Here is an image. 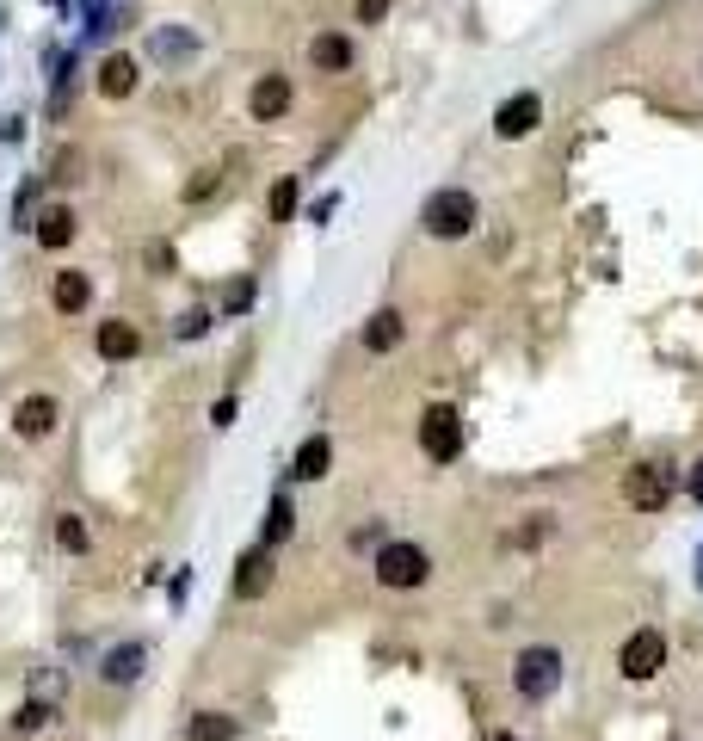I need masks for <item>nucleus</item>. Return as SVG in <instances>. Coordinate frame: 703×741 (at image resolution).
<instances>
[{"mask_svg":"<svg viewBox=\"0 0 703 741\" xmlns=\"http://www.w3.org/2000/svg\"><path fill=\"white\" fill-rule=\"evenodd\" d=\"M50 723H56V704H44V698L19 704V717H13V729H19V735H31V729H50Z\"/></svg>","mask_w":703,"mask_h":741,"instance_id":"nucleus-22","label":"nucleus"},{"mask_svg":"<svg viewBox=\"0 0 703 741\" xmlns=\"http://www.w3.org/2000/svg\"><path fill=\"white\" fill-rule=\"evenodd\" d=\"M389 13V0H358V25H377Z\"/></svg>","mask_w":703,"mask_h":741,"instance_id":"nucleus-26","label":"nucleus"},{"mask_svg":"<svg viewBox=\"0 0 703 741\" xmlns=\"http://www.w3.org/2000/svg\"><path fill=\"white\" fill-rule=\"evenodd\" d=\"M309 62L321 68V75H346V68H352V44L333 38V31H321V38L309 44Z\"/></svg>","mask_w":703,"mask_h":741,"instance_id":"nucleus-17","label":"nucleus"},{"mask_svg":"<svg viewBox=\"0 0 703 741\" xmlns=\"http://www.w3.org/2000/svg\"><path fill=\"white\" fill-rule=\"evenodd\" d=\"M475 198L463 192V186H444V192H432L426 198V210H420V223H426V235H438V241H457V235H469L475 229Z\"/></svg>","mask_w":703,"mask_h":741,"instance_id":"nucleus-3","label":"nucleus"},{"mask_svg":"<svg viewBox=\"0 0 703 741\" xmlns=\"http://www.w3.org/2000/svg\"><path fill=\"white\" fill-rule=\"evenodd\" d=\"M204 328H210V315H198V309H192V315H179V322H173V334H185V340H198Z\"/></svg>","mask_w":703,"mask_h":741,"instance_id":"nucleus-25","label":"nucleus"},{"mask_svg":"<svg viewBox=\"0 0 703 741\" xmlns=\"http://www.w3.org/2000/svg\"><path fill=\"white\" fill-rule=\"evenodd\" d=\"M155 50H161V56H192V38H185V31H179V38H173V31H161Z\"/></svg>","mask_w":703,"mask_h":741,"instance_id":"nucleus-24","label":"nucleus"},{"mask_svg":"<svg viewBox=\"0 0 703 741\" xmlns=\"http://www.w3.org/2000/svg\"><path fill=\"white\" fill-rule=\"evenodd\" d=\"M333 470V439L327 433H309L303 445H296V457H290V476L296 482H321Z\"/></svg>","mask_w":703,"mask_h":741,"instance_id":"nucleus-10","label":"nucleus"},{"mask_svg":"<svg viewBox=\"0 0 703 741\" xmlns=\"http://www.w3.org/2000/svg\"><path fill=\"white\" fill-rule=\"evenodd\" d=\"M266 587H272V550L259 544V550H247L235 562V599H259Z\"/></svg>","mask_w":703,"mask_h":741,"instance_id":"nucleus-11","label":"nucleus"},{"mask_svg":"<svg viewBox=\"0 0 703 741\" xmlns=\"http://www.w3.org/2000/svg\"><path fill=\"white\" fill-rule=\"evenodd\" d=\"M691 501L703 507V457H697V470H691Z\"/></svg>","mask_w":703,"mask_h":741,"instance_id":"nucleus-29","label":"nucleus"},{"mask_svg":"<svg viewBox=\"0 0 703 741\" xmlns=\"http://www.w3.org/2000/svg\"><path fill=\"white\" fill-rule=\"evenodd\" d=\"M56 544H62L68 556H81V550L93 544V532H87V519H81V513H56Z\"/></svg>","mask_w":703,"mask_h":741,"instance_id":"nucleus-21","label":"nucleus"},{"mask_svg":"<svg viewBox=\"0 0 703 741\" xmlns=\"http://www.w3.org/2000/svg\"><path fill=\"white\" fill-rule=\"evenodd\" d=\"M290 532H296V507H290V494H272L266 525H259V544L278 550V544H290Z\"/></svg>","mask_w":703,"mask_h":741,"instance_id":"nucleus-16","label":"nucleus"},{"mask_svg":"<svg viewBox=\"0 0 703 741\" xmlns=\"http://www.w3.org/2000/svg\"><path fill=\"white\" fill-rule=\"evenodd\" d=\"M136 81H142L136 56H105V62H99V93H105V99H130Z\"/></svg>","mask_w":703,"mask_h":741,"instance_id":"nucleus-13","label":"nucleus"},{"mask_svg":"<svg viewBox=\"0 0 703 741\" xmlns=\"http://www.w3.org/2000/svg\"><path fill=\"white\" fill-rule=\"evenodd\" d=\"M697 587H703V556H697Z\"/></svg>","mask_w":703,"mask_h":741,"instance_id":"nucleus-31","label":"nucleus"},{"mask_svg":"<svg viewBox=\"0 0 703 741\" xmlns=\"http://www.w3.org/2000/svg\"><path fill=\"white\" fill-rule=\"evenodd\" d=\"M13 427H19V439H50L56 433V402L50 396H25L13 408Z\"/></svg>","mask_w":703,"mask_h":741,"instance_id":"nucleus-12","label":"nucleus"},{"mask_svg":"<svg viewBox=\"0 0 703 741\" xmlns=\"http://www.w3.org/2000/svg\"><path fill=\"white\" fill-rule=\"evenodd\" d=\"M420 445H426L432 464H451V457H463V414H457L451 402H432V408L420 414Z\"/></svg>","mask_w":703,"mask_h":741,"instance_id":"nucleus-5","label":"nucleus"},{"mask_svg":"<svg viewBox=\"0 0 703 741\" xmlns=\"http://www.w3.org/2000/svg\"><path fill=\"white\" fill-rule=\"evenodd\" d=\"M93 346H99L105 365H124V359H136V352H142V334H136V322H99Z\"/></svg>","mask_w":703,"mask_h":741,"instance_id":"nucleus-9","label":"nucleus"},{"mask_svg":"<svg viewBox=\"0 0 703 741\" xmlns=\"http://www.w3.org/2000/svg\"><path fill=\"white\" fill-rule=\"evenodd\" d=\"M290 210H296V180H284V186L272 192V223H284Z\"/></svg>","mask_w":703,"mask_h":741,"instance_id":"nucleus-23","label":"nucleus"},{"mask_svg":"<svg viewBox=\"0 0 703 741\" xmlns=\"http://www.w3.org/2000/svg\"><path fill=\"white\" fill-rule=\"evenodd\" d=\"M235 414H241V408H235V396H222V402L210 408V420H216V427H235Z\"/></svg>","mask_w":703,"mask_h":741,"instance_id":"nucleus-27","label":"nucleus"},{"mask_svg":"<svg viewBox=\"0 0 703 741\" xmlns=\"http://www.w3.org/2000/svg\"><path fill=\"white\" fill-rule=\"evenodd\" d=\"M37 241H44L50 254H62V247L74 241V210H68V204H50L44 217H37Z\"/></svg>","mask_w":703,"mask_h":741,"instance_id":"nucleus-18","label":"nucleus"},{"mask_svg":"<svg viewBox=\"0 0 703 741\" xmlns=\"http://www.w3.org/2000/svg\"><path fill=\"white\" fill-rule=\"evenodd\" d=\"M623 507H636V513L673 507V470L666 464H629L623 470Z\"/></svg>","mask_w":703,"mask_h":741,"instance_id":"nucleus-4","label":"nucleus"},{"mask_svg":"<svg viewBox=\"0 0 703 741\" xmlns=\"http://www.w3.org/2000/svg\"><path fill=\"white\" fill-rule=\"evenodd\" d=\"M142 661H148V649H142V643H118V649L105 655L99 674H105V686H130V680H142Z\"/></svg>","mask_w":703,"mask_h":741,"instance_id":"nucleus-15","label":"nucleus"},{"mask_svg":"<svg viewBox=\"0 0 703 741\" xmlns=\"http://www.w3.org/2000/svg\"><path fill=\"white\" fill-rule=\"evenodd\" d=\"M364 346H370V352H395V346H401V315H395V309H377V315L364 322Z\"/></svg>","mask_w":703,"mask_h":741,"instance_id":"nucleus-20","label":"nucleus"},{"mask_svg":"<svg viewBox=\"0 0 703 741\" xmlns=\"http://www.w3.org/2000/svg\"><path fill=\"white\" fill-rule=\"evenodd\" d=\"M543 124V99L537 93H512L506 105H500V112H494V130L506 136V143H518V136H531Z\"/></svg>","mask_w":703,"mask_h":741,"instance_id":"nucleus-7","label":"nucleus"},{"mask_svg":"<svg viewBox=\"0 0 703 741\" xmlns=\"http://www.w3.org/2000/svg\"><path fill=\"white\" fill-rule=\"evenodd\" d=\"M488 741H525V735H488Z\"/></svg>","mask_w":703,"mask_h":741,"instance_id":"nucleus-30","label":"nucleus"},{"mask_svg":"<svg viewBox=\"0 0 703 741\" xmlns=\"http://www.w3.org/2000/svg\"><path fill=\"white\" fill-rule=\"evenodd\" d=\"M377 581L383 587H395V593H414V587H426L432 581V556L420 550V544H407V538H395V544H377Z\"/></svg>","mask_w":703,"mask_h":741,"instance_id":"nucleus-2","label":"nucleus"},{"mask_svg":"<svg viewBox=\"0 0 703 741\" xmlns=\"http://www.w3.org/2000/svg\"><path fill=\"white\" fill-rule=\"evenodd\" d=\"M179 741H241V717H229V711H192V723H185Z\"/></svg>","mask_w":703,"mask_h":741,"instance_id":"nucleus-14","label":"nucleus"},{"mask_svg":"<svg viewBox=\"0 0 703 741\" xmlns=\"http://www.w3.org/2000/svg\"><path fill=\"white\" fill-rule=\"evenodd\" d=\"M50 297H56V309H62V315H81V309H87V297H93L87 272H56V291H50Z\"/></svg>","mask_w":703,"mask_h":741,"instance_id":"nucleus-19","label":"nucleus"},{"mask_svg":"<svg viewBox=\"0 0 703 741\" xmlns=\"http://www.w3.org/2000/svg\"><path fill=\"white\" fill-rule=\"evenodd\" d=\"M660 667H666V637H660V630H636V637H623V649H617V674H623L629 686H648Z\"/></svg>","mask_w":703,"mask_h":741,"instance_id":"nucleus-6","label":"nucleus"},{"mask_svg":"<svg viewBox=\"0 0 703 741\" xmlns=\"http://www.w3.org/2000/svg\"><path fill=\"white\" fill-rule=\"evenodd\" d=\"M555 686H562V649H549V643L518 649V661H512V692L525 698V704H543V698H555Z\"/></svg>","mask_w":703,"mask_h":741,"instance_id":"nucleus-1","label":"nucleus"},{"mask_svg":"<svg viewBox=\"0 0 703 741\" xmlns=\"http://www.w3.org/2000/svg\"><path fill=\"white\" fill-rule=\"evenodd\" d=\"M210 192H216V173H198V180L185 186V198H192V204H198V198H210Z\"/></svg>","mask_w":703,"mask_h":741,"instance_id":"nucleus-28","label":"nucleus"},{"mask_svg":"<svg viewBox=\"0 0 703 741\" xmlns=\"http://www.w3.org/2000/svg\"><path fill=\"white\" fill-rule=\"evenodd\" d=\"M247 112H253L259 124H278V118L290 112V81H284V75H259V81H253V99H247Z\"/></svg>","mask_w":703,"mask_h":741,"instance_id":"nucleus-8","label":"nucleus"}]
</instances>
